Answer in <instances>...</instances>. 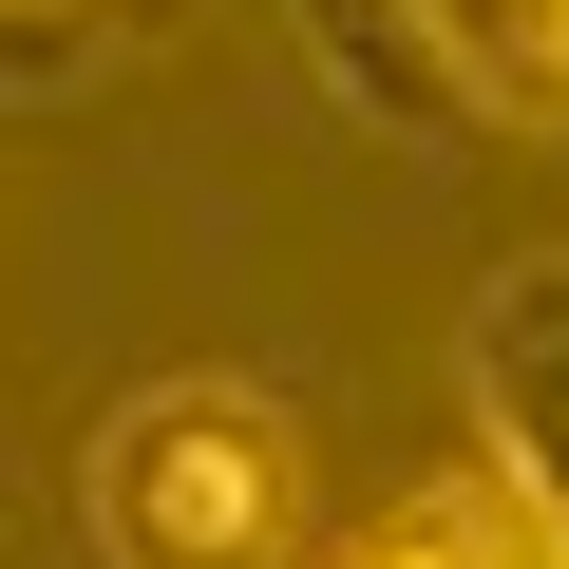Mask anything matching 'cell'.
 I'll list each match as a JSON object with an SVG mask.
<instances>
[{"label":"cell","instance_id":"cell-1","mask_svg":"<svg viewBox=\"0 0 569 569\" xmlns=\"http://www.w3.org/2000/svg\"><path fill=\"white\" fill-rule=\"evenodd\" d=\"M305 512H323V456L266 380H133L96 399L77 437V550L96 569H305Z\"/></svg>","mask_w":569,"mask_h":569},{"label":"cell","instance_id":"cell-2","mask_svg":"<svg viewBox=\"0 0 569 569\" xmlns=\"http://www.w3.org/2000/svg\"><path fill=\"white\" fill-rule=\"evenodd\" d=\"M456 380H475V437L569 512V247H531V266H493V284H475Z\"/></svg>","mask_w":569,"mask_h":569},{"label":"cell","instance_id":"cell-3","mask_svg":"<svg viewBox=\"0 0 569 569\" xmlns=\"http://www.w3.org/2000/svg\"><path fill=\"white\" fill-rule=\"evenodd\" d=\"M342 569H569V512L512 475V456H475V475H437V493H399Z\"/></svg>","mask_w":569,"mask_h":569},{"label":"cell","instance_id":"cell-4","mask_svg":"<svg viewBox=\"0 0 569 569\" xmlns=\"http://www.w3.org/2000/svg\"><path fill=\"white\" fill-rule=\"evenodd\" d=\"M284 20H305V58H323L380 133H418V114H493V96H475V58L437 39V0H284Z\"/></svg>","mask_w":569,"mask_h":569},{"label":"cell","instance_id":"cell-5","mask_svg":"<svg viewBox=\"0 0 569 569\" xmlns=\"http://www.w3.org/2000/svg\"><path fill=\"white\" fill-rule=\"evenodd\" d=\"M437 39L475 58L493 114H550V96H569V0H437Z\"/></svg>","mask_w":569,"mask_h":569},{"label":"cell","instance_id":"cell-6","mask_svg":"<svg viewBox=\"0 0 569 569\" xmlns=\"http://www.w3.org/2000/svg\"><path fill=\"white\" fill-rule=\"evenodd\" d=\"M39 20H58V0H39Z\"/></svg>","mask_w":569,"mask_h":569}]
</instances>
